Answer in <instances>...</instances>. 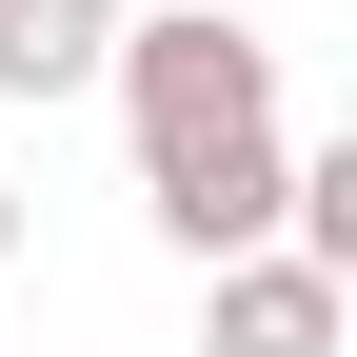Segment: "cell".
I'll return each instance as SVG.
<instances>
[{"mask_svg": "<svg viewBox=\"0 0 357 357\" xmlns=\"http://www.w3.org/2000/svg\"><path fill=\"white\" fill-rule=\"evenodd\" d=\"M139 199H159V238L199 258V278H218V258H278V238H298V139L258 119V139H199V159H139Z\"/></svg>", "mask_w": 357, "mask_h": 357, "instance_id": "cell-2", "label": "cell"}, {"mask_svg": "<svg viewBox=\"0 0 357 357\" xmlns=\"http://www.w3.org/2000/svg\"><path fill=\"white\" fill-rule=\"evenodd\" d=\"M119 119H139V159L258 139L278 119V40H238V0H159V20H119Z\"/></svg>", "mask_w": 357, "mask_h": 357, "instance_id": "cell-1", "label": "cell"}, {"mask_svg": "<svg viewBox=\"0 0 357 357\" xmlns=\"http://www.w3.org/2000/svg\"><path fill=\"white\" fill-rule=\"evenodd\" d=\"M298 258L357 298V139H318V159H298Z\"/></svg>", "mask_w": 357, "mask_h": 357, "instance_id": "cell-5", "label": "cell"}, {"mask_svg": "<svg viewBox=\"0 0 357 357\" xmlns=\"http://www.w3.org/2000/svg\"><path fill=\"white\" fill-rule=\"evenodd\" d=\"M0 258H20V199H0Z\"/></svg>", "mask_w": 357, "mask_h": 357, "instance_id": "cell-6", "label": "cell"}, {"mask_svg": "<svg viewBox=\"0 0 357 357\" xmlns=\"http://www.w3.org/2000/svg\"><path fill=\"white\" fill-rule=\"evenodd\" d=\"M199 357H357V298L318 278V258H218V278H199Z\"/></svg>", "mask_w": 357, "mask_h": 357, "instance_id": "cell-3", "label": "cell"}, {"mask_svg": "<svg viewBox=\"0 0 357 357\" xmlns=\"http://www.w3.org/2000/svg\"><path fill=\"white\" fill-rule=\"evenodd\" d=\"M119 79V0H0V100H79Z\"/></svg>", "mask_w": 357, "mask_h": 357, "instance_id": "cell-4", "label": "cell"}]
</instances>
